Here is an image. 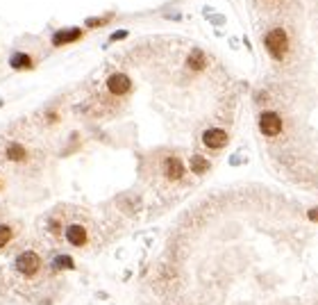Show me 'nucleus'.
<instances>
[{"mask_svg": "<svg viewBox=\"0 0 318 305\" xmlns=\"http://www.w3.org/2000/svg\"><path fill=\"white\" fill-rule=\"evenodd\" d=\"M202 144L212 151H220V148L227 144V132L220 130V128H209L202 132Z\"/></svg>", "mask_w": 318, "mask_h": 305, "instance_id": "obj_5", "label": "nucleus"}, {"mask_svg": "<svg viewBox=\"0 0 318 305\" xmlns=\"http://www.w3.org/2000/svg\"><path fill=\"white\" fill-rule=\"evenodd\" d=\"M107 89L114 96H123V93H127L132 89V80L127 78L125 73H114L107 78Z\"/></svg>", "mask_w": 318, "mask_h": 305, "instance_id": "obj_7", "label": "nucleus"}, {"mask_svg": "<svg viewBox=\"0 0 318 305\" xmlns=\"http://www.w3.org/2000/svg\"><path fill=\"white\" fill-rule=\"evenodd\" d=\"M9 64H12V68H16V71H30V68L34 66L32 57H30L27 53H14Z\"/></svg>", "mask_w": 318, "mask_h": 305, "instance_id": "obj_10", "label": "nucleus"}, {"mask_svg": "<svg viewBox=\"0 0 318 305\" xmlns=\"http://www.w3.org/2000/svg\"><path fill=\"white\" fill-rule=\"evenodd\" d=\"M186 66L191 68V71H200V68H205V55L200 53V50H193L189 55V60H186Z\"/></svg>", "mask_w": 318, "mask_h": 305, "instance_id": "obj_13", "label": "nucleus"}, {"mask_svg": "<svg viewBox=\"0 0 318 305\" xmlns=\"http://www.w3.org/2000/svg\"><path fill=\"white\" fill-rule=\"evenodd\" d=\"M259 130H261V134H266V137H278V134L282 132V119H279V114L271 112V109L261 112V116H259Z\"/></svg>", "mask_w": 318, "mask_h": 305, "instance_id": "obj_3", "label": "nucleus"}, {"mask_svg": "<svg viewBox=\"0 0 318 305\" xmlns=\"http://www.w3.org/2000/svg\"><path fill=\"white\" fill-rule=\"evenodd\" d=\"M14 264H16V271H19L23 278H34V276L41 271V258H39V253H34V251L19 253Z\"/></svg>", "mask_w": 318, "mask_h": 305, "instance_id": "obj_1", "label": "nucleus"}, {"mask_svg": "<svg viewBox=\"0 0 318 305\" xmlns=\"http://www.w3.org/2000/svg\"><path fill=\"white\" fill-rule=\"evenodd\" d=\"M82 37V30L78 27H66V30H60V32L53 34V46H66V44H73Z\"/></svg>", "mask_w": 318, "mask_h": 305, "instance_id": "obj_8", "label": "nucleus"}, {"mask_svg": "<svg viewBox=\"0 0 318 305\" xmlns=\"http://www.w3.org/2000/svg\"><path fill=\"white\" fill-rule=\"evenodd\" d=\"M12 239H14V228L7 226V223H0V248H5Z\"/></svg>", "mask_w": 318, "mask_h": 305, "instance_id": "obj_14", "label": "nucleus"}, {"mask_svg": "<svg viewBox=\"0 0 318 305\" xmlns=\"http://www.w3.org/2000/svg\"><path fill=\"white\" fill-rule=\"evenodd\" d=\"M53 269H55V271H73L75 262H73V258H71V255L60 253V255H55V260H53Z\"/></svg>", "mask_w": 318, "mask_h": 305, "instance_id": "obj_11", "label": "nucleus"}, {"mask_svg": "<svg viewBox=\"0 0 318 305\" xmlns=\"http://www.w3.org/2000/svg\"><path fill=\"white\" fill-rule=\"evenodd\" d=\"M191 171L196 173V175L207 173V171H209V159L200 157V155H193V157H191Z\"/></svg>", "mask_w": 318, "mask_h": 305, "instance_id": "obj_12", "label": "nucleus"}, {"mask_svg": "<svg viewBox=\"0 0 318 305\" xmlns=\"http://www.w3.org/2000/svg\"><path fill=\"white\" fill-rule=\"evenodd\" d=\"M48 230H50V232H53V235H55V237H57V235H60V232H61L60 221H57V219H48Z\"/></svg>", "mask_w": 318, "mask_h": 305, "instance_id": "obj_15", "label": "nucleus"}, {"mask_svg": "<svg viewBox=\"0 0 318 305\" xmlns=\"http://www.w3.org/2000/svg\"><path fill=\"white\" fill-rule=\"evenodd\" d=\"M309 219H312V221H318V207L309 210Z\"/></svg>", "mask_w": 318, "mask_h": 305, "instance_id": "obj_18", "label": "nucleus"}, {"mask_svg": "<svg viewBox=\"0 0 318 305\" xmlns=\"http://www.w3.org/2000/svg\"><path fill=\"white\" fill-rule=\"evenodd\" d=\"M0 187H2V182H0Z\"/></svg>", "mask_w": 318, "mask_h": 305, "instance_id": "obj_19", "label": "nucleus"}, {"mask_svg": "<svg viewBox=\"0 0 318 305\" xmlns=\"http://www.w3.org/2000/svg\"><path fill=\"white\" fill-rule=\"evenodd\" d=\"M266 48H268V53L275 57V60H284L286 53H289V37H286L284 30H271V32L266 34Z\"/></svg>", "mask_w": 318, "mask_h": 305, "instance_id": "obj_2", "label": "nucleus"}, {"mask_svg": "<svg viewBox=\"0 0 318 305\" xmlns=\"http://www.w3.org/2000/svg\"><path fill=\"white\" fill-rule=\"evenodd\" d=\"M64 235H66L68 244L75 246V248H82V246L89 244V232H86L84 226H80V223H71V226H66Z\"/></svg>", "mask_w": 318, "mask_h": 305, "instance_id": "obj_4", "label": "nucleus"}, {"mask_svg": "<svg viewBox=\"0 0 318 305\" xmlns=\"http://www.w3.org/2000/svg\"><path fill=\"white\" fill-rule=\"evenodd\" d=\"M184 162L179 157H175V155H171V157L164 159V175L168 180H173V182H178V180H184Z\"/></svg>", "mask_w": 318, "mask_h": 305, "instance_id": "obj_6", "label": "nucleus"}, {"mask_svg": "<svg viewBox=\"0 0 318 305\" xmlns=\"http://www.w3.org/2000/svg\"><path fill=\"white\" fill-rule=\"evenodd\" d=\"M107 21H109V16H105V19H89L86 21V25L89 27H100V25H105Z\"/></svg>", "mask_w": 318, "mask_h": 305, "instance_id": "obj_16", "label": "nucleus"}, {"mask_svg": "<svg viewBox=\"0 0 318 305\" xmlns=\"http://www.w3.org/2000/svg\"><path fill=\"white\" fill-rule=\"evenodd\" d=\"M5 157L9 159V162H25L27 159V151L23 144H16V141H12V144H7L5 146Z\"/></svg>", "mask_w": 318, "mask_h": 305, "instance_id": "obj_9", "label": "nucleus"}, {"mask_svg": "<svg viewBox=\"0 0 318 305\" xmlns=\"http://www.w3.org/2000/svg\"><path fill=\"white\" fill-rule=\"evenodd\" d=\"M125 37H127V32H123V30H120V32H116V34H114V37H112V41H119V39H125Z\"/></svg>", "mask_w": 318, "mask_h": 305, "instance_id": "obj_17", "label": "nucleus"}]
</instances>
